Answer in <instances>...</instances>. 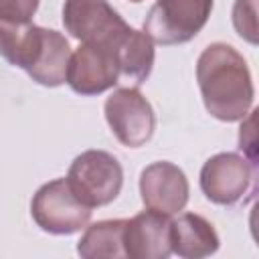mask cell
<instances>
[{"label":"cell","mask_w":259,"mask_h":259,"mask_svg":"<svg viewBox=\"0 0 259 259\" xmlns=\"http://www.w3.org/2000/svg\"><path fill=\"white\" fill-rule=\"evenodd\" d=\"M0 57L24 69L38 85L59 87L67 79L71 47L59 30L0 20Z\"/></svg>","instance_id":"2"},{"label":"cell","mask_w":259,"mask_h":259,"mask_svg":"<svg viewBox=\"0 0 259 259\" xmlns=\"http://www.w3.org/2000/svg\"><path fill=\"white\" fill-rule=\"evenodd\" d=\"M170 245L172 253L182 259H202L219 251L221 239L212 223L196 212H184L176 221H170Z\"/></svg>","instance_id":"12"},{"label":"cell","mask_w":259,"mask_h":259,"mask_svg":"<svg viewBox=\"0 0 259 259\" xmlns=\"http://www.w3.org/2000/svg\"><path fill=\"white\" fill-rule=\"evenodd\" d=\"M93 208L83 204L69 188L65 178L45 182L32 196L30 214L36 227L51 235H73L85 229Z\"/></svg>","instance_id":"5"},{"label":"cell","mask_w":259,"mask_h":259,"mask_svg":"<svg viewBox=\"0 0 259 259\" xmlns=\"http://www.w3.org/2000/svg\"><path fill=\"white\" fill-rule=\"evenodd\" d=\"M119 65V77L142 85L154 69V42L144 30L127 28L113 47Z\"/></svg>","instance_id":"13"},{"label":"cell","mask_w":259,"mask_h":259,"mask_svg":"<svg viewBox=\"0 0 259 259\" xmlns=\"http://www.w3.org/2000/svg\"><path fill=\"white\" fill-rule=\"evenodd\" d=\"M67 184L71 192L89 208L107 206L123 186V168L105 150H85L69 166Z\"/></svg>","instance_id":"3"},{"label":"cell","mask_w":259,"mask_h":259,"mask_svg":"<svg viewBox=\"0 0 259 259\" xmlns=\"http://www.w3.org/2000/svg\"><path fill=\"white\" fill-rule=\"evenodd\" d=\"M40 0H0L2 22H30Z\"/></svg>","instance_id":"16"},{"label":"cell","mask_w":259,"mask_h":259,"mask_svg":"<svg viewBox=\"0 0 259 259\" xmlns=\"http://www.w3.org/2000/svg\"><path fill=\"white\" fill-rule=\"evenodd\" d=\"M190 186L182 168L160 160L146 166L140 174V196L148 210L172 217L188 202Z\"/></svg>","instance_id":"10"},{"label":"cell","mask_w":259,"mask_h":259,"mask_svg":"<svg viewBox=\"0 0 259 259\" xmlns=\"http://www.w3.org/2000/svg\"><path fill=\"white\" fill-rule=\"evenodd\" d=\"M233 26L241 38L249 45H257V0H235L233 4Z\"/></svg>","instance_id":"15"},{"label":"cell","mask_w":259,"mask_h":259,"mask_svg":"<svg viewBox=\"0 0 259 259\" xmlns=\"http://www.w3.org/2000/svg\"><path fill=\"white\" fill-rule=\"evenodd\" d=\"M103 113L111 134L125 148H140L154 136L156 115L138 87H117L105 99Z\"/></svg>","instance_id":"6"},{"label":"cell","mask_w":259,"mask_h":259,"mask_svg":"<svg viewBox=\"0 0 259 259\" xmlns=\"http://www.w3.org/2000/svg\"><path fill=\"white\" fill-rule=\"evenodd\" d=\"M123 249L130 259H166L172 253L166 214L144 210L125 221Z\"/></svg>","instance_id":"11"},{"label":"cell","mask_w":259,"mask_h":259,"mask_svg":"<svg viewBox=\"0 0 259 259\" xmlns=\"http://www.w3.org/2000/svg\"><path fill=\"white\" fill-rule=\"evenodd\" d=\"M255 180V164L235 152L210 156L200 168L202 194L221 206H233L249 194Z\"/></svg>","instance_id":"7"},{"label":"cell","mask_w":259,"mask_h":259,"mask_svg":"<svg viewBox=\"0 0 259 259\" xmlns=\"http://www.w3.org/2000/svg\"><path fill=\"white\" fill-rule=\"evenodd\" d=\"M130 2H142V0H130Z\"/></svg>","instance_id":"18"},{"label":"cell","mask_w":259,"mask_h":259,"mask_svg":"<svg viewBox=\"0 0 259 259\" xmlns=\"http://www.w3.org/2000/svg\"><path fill=\"white\" fill-rule=\"evenodd\" d=\"M214 0H156L144 18L152 42L172 47L192 40L208 22Z\"/></svg>","instance_id":"4"},{"label":"cell","mask_w":259,"mask_h":259,"mask_svg":"<svg viewBox=\"0 0 259 259\" xmlns=\"http://www.w3.org/2000/svg\"><path fill=\"white\" fill-rule=\"evenodd\" d=\"M196 81L206 111L219 121H241L253 107L255 87L247 61L227 42H210L198 55Z\"/></svg>","instance_id":"1"},{"label":"cell","mask_w":259,"mask_h":259,"mask_svg":"<svg viewBox=\"0 0 259 259\" xmlns=\"http://www.w3.org/2000/svg\"><path fill=\"white\" fill-rule=\"evenodd\" d=\"M255 113L257 109H249V113L243 117V123H241V132H239V148L243 150V156L257 166V154H255V146H257V140H255Z\"/></svg>","instance_id":"17"},{"label":"cell","mask_w":259,"mask_h":259,"mask_svg":"<svg viewBox=\"0 0 259 259\" xmlns=\"http://www.w3.org/2000/svg\"><path fill=\"white\" fill-rule=\"evenodd\" d=\"M113 47L81 42L79 49L71 53L65 83H69L75 93L87 97L111 89L119 81V65Z\"/></svg>","instance_id":"9"},{"label":"cell","mask_w":259,"mask_h":259,"mask_svg":"<svg viewBox=\"0 0 259 259\" xmlns=\"http://www.w3.org/2000/svg\"><path fill=\"white\" fill-rule=\"evenodd\" d=\"M125 221L127 219H109L87 225L77 243V253L83 259H123Z\"/></svg>","instance_id":"14"},{"label":"cell","mask_w":259,"mask_h":259,"mask_svg":"<svg viewBox=\"0 0 259 259\" xmlns=\"http://www.w3.org/2000/svg\"><path fill=\"white\" fill-rule=\"evenodd\" d=\"M63 26L79 42L111 47L130 28L107 0H65Z\"/></svg>","instance_id":"8"}]
</instances>
